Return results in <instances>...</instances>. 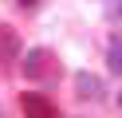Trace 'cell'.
<instances>
[{
    "label": "cell",
    "instance_id": "obj_2",
    "mask_svg": "<svg viewBox=\"0 0 122 118\" xmlns=\"http://www.w3.org/2000/svg\"><path fill=\"white\" fill-rule=\"evenodd\" d=\"M20 110H24V118H59L55 106H51V98H43V94H24Z\"/></svg>",
    "mask_w": 122,
    "mask_h": 118
},
{
    "label": "cell",
    "instance_id": "obj_3",
    "mask_svg": "<svg viewBox=\"0 0 122 118\" xmlns=\"http://www.w3.org/2000/svg\"><path fill=\"white\" fill-rule=\"evenodd\" d=\"M75 91H79V98H98V94H102V79L79 71V75H75Z\"/></svg>",
    "mask_w": 122,
    "mask_h": 118
},
{
    "label": "cell",
    "instance_id": "obj_7",
    "mask_svg": "<svg viewBox=\"0 0 122 118\" xmlns=\"http://www.w3.org/2000/svg\"><path fill=\"white\" fill-rule=\"evenodd\" d=\"M118 102H122V94H118Z\"/></svg>",
    "mask_w": 122,
    "mask_h": 118
},
{
    "label": "cell",
    "instance_id": "obj_1",
    "mask_svg": "<svg viewBox=\"0 0 122 118\" xmlns=\"http://www.w3.org/2000/svg\"><path fill=\"white\" fill-rule=\"evenodd\" d=\"M51 63H55V55H51L47 47H32V51L24 55V75L28 79H51V75H55Z\"/></svg>",
    "mask_w": 122,
    "mask_h": 118
},
{
    "label": "cell",
    "instance_id": "obj_5",
    "mask_svg": "<svg viewBox=\"0 0 122 118\" xmlns=\"http://www.w3.org/2000/svg\"><path fill=\"white\" fill-rule=\"evenodd\" d=\"M106 63H110V71H114V75H122V36H118V39H110V51H106Z\"/></svg>",
    "mask_w": 122,
    "mask_h": 118
},
{
    "label": "cell",
    "instance_id": "obj_6",
    "mask_svg": "<svg viewBox=\"0 0 122 118\" xmlns=\"http://www.w3.org/2000/svg\"><path fill=\"white\" fill-rule=\"evenodd\" d=\"M16 4H24V8H32V4H36V0H16Z\"/></svg>",
    "mask_w": 122,
    "mask_h": 118
},
{
    "label": "cell",
    "instance_id": "obj_4",
    "mask_svg": "<svg viewBox=\"0 0 122 118\" xmlns=\"http://www.w3.org/2000/svg\"><path fill=\"white\" fill-rule=\"evenodd\" d=\"M16 51H20L16 31H12L8 24H0V59H16Z\"/></svg>",
    "mask_w": 122,
    "mask_h": 118
}]
</instances>
